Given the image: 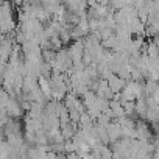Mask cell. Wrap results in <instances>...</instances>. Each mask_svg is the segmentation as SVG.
Returning <instances> with one entry per match:
<instances>
[{
  "label": "cell",
  "mask_w": 159,
  "mask_h": 159,
  "mask_svg": "<svg viewBox=\"0 0 159 159\" xmlns=\"http://www.w3.org/2000/svg\"><path fill=\"white\" fill-rule=\"evenodd\" d=\"M16 17L11 2H0V33L8 34L16 30Z\"/></svg>",
  "instance_id": "cell-1"
},
{
  "label": "cell",
  "mask_w": 159,
  "mask_h": 159,
  "mask_svg": "<svg viewBox=\"0 0 159 159\" xmlns=\"http://www.w3.org/2000/svg\"><path fill=\"white\" fill-rule=\"evenodd\" d=\"M106 131H108V137H109V142L114 143L116 140H119L122 137V126L120 123L116 120V122H109L106 125Z\"/></svg>",
  "instance_id": "cell-2"
},
{
  "label": "cell",
  "mask_w": 159,
  "mask_h": 159,
  "mask_svg": "<svg viewBox=\"0 0 159 159\" xmlns=\"http://www.w3.org/2000/svg\"><path fill=\"white\" fill-rule=\"evenodd\" d=\"M108 84H109V88H111V91L114 92V94H119L122 89H123V86L126 84V80H123L122 76H119L117 73H112L108 80Z\"/></svg>",
  "instance_id": "cell-3"
},
{
  "label": "cell",
  "mask_w": 159,
  "mask_h": 159,
  "mask_svg": "<svg viewBox=\"0 0 159 159\" xmlns=\"http://www.w3.org/2000/svg\"><path fill=\"white\" fill-rule=\"evenodd\" d=\"M10 2H11L13 5L17 7V5H22V3H24V0H10Z\"/></svg>",
  "instance_id": "cell-4"
}]
</instances>
